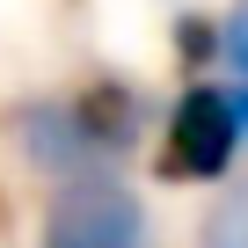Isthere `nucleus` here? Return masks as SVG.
Here are the masks:
<instances>
[{
    "label": "nucleus",
    "mask_w": 248,
    "mask_h": 248,
    "mask_svg": "<svg viewBox=\"0 0 248 248\" xmlns=\"http://www.w3.org/2000/svg\"><path fill=\"white\" fill-rule=\"evenodd\" d=\"M241 139H248V124H241L233 88L190 80V88L175 95L168 124H161V175H168V183H219V175L233 168Z\"/></svg>",
    "instance_id": "nucleus-1"
},
{
    "label": "nucleus",
    "mask_w": 248,
    "mask_h": 248,
    "mask_svg": "<svg viewBox=\"0 0 248 248\" xmlns=\"http://www.w3.org/2000/svg\"><path fill=\"white\" fill-rule=\"evenodd\" d=\"M37 248H154L146 241V212L109 168L66 175L51 212H44V241Z\"/></svg>",
    "instance_id": "nucleus-2"
},
{
    "label": "nucleus",
    "mask_w": 248,
    "mask_h": 248,
    "mask_svg": "<svg viewBox=\"0 0 248 248\" xmlns=\"http://www.w3.org/2000/svg\"><path fill=\"white\" fill-rule=\"evenodd\" d=\"M15 139H22V154H30L37 168H51V175L109 168V161H102V146L88 139V124H80L73 95H66V102H22V109H15Z\"/></svg>",
    "instance_id": "nucleus-3"
},
{
    "label": "nucleus",
    "mask_w": 248,
    "mask_h": 248,
    "mask_svg": "<svg viewBox=\"0 0 248 248\" xmlns=\"http://www.w3.org/2000/svg\"><path fill=\"white\" fill-rule=\"evenodd\" d=\"M73 109H80V124H88V139L102 146V161H117L124 146L139 139V95L124 88V80H95V88H80Z\"/></svg>",
    "instance_id": "nucleus-4"
},
{
    "label": "nucleus",
    "mask_w": 248,
    "mask_h": 248,
    "mask_svg": "<svg viewBox=\"0 0 248 248\" xmlns=\"http://www.w3.org/2000/svg\"><path fill=\"white\" fill-rule=\"evenodd\" d=\"M197 248H248V190H233V197H219V212L204 219V233H197Z\"/></svg>",
    "instance_id": "nucleus-5"
},
{
    "label": "nucleus",
    "mask_w": 248,
    "mask_h": 248,
    "mask_svg": "<svg viewBox=\"0 0 248 248\" xmlns=\"http://www.w3.org/2000/svg\"><path fill=\"white\" fill-rule=\"evenodd\" d=\"M219 59L233 66V80H248V0H233L219 15Z\"/></svg>",
    "instance_id": "nucleus-6"
},
{
    "label": "nucleus",
    "mask_w": 248,
    "mask_h": 248,
    "mask_svg": "<svg viewBox=\"0 0 248 248\" xmlns=\"http://www.w3.org/2000/svg\"><path fill=\"white\" fill-rule=\"evenodd\" d=\"M175 51H183L190 66L219 59V15H183V22H175Z\"/></svg>",
    "instance_id": "nucleus-7"
},
{
    "label": "nucleus",
    "mask_w": 248,
    "mask_h": 248,
    "mask_svg": "<svg viewBox=\"0 0 248 248\" xmlns=\"http://www.w3.org/2000/svg\"><path fill=\"white\" fill-rule=\"evenodd\" d=\"M233 102H241V124H248V80H233Z\"/></svg>",
    "instance_id": "nucleus-8"
}]
</instances>
